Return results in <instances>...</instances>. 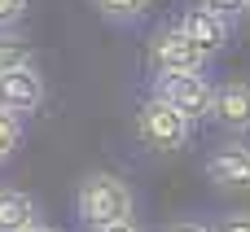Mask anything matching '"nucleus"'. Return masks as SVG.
Returning <instances> with one entry per match:
<instances>
[{"label":"nucleus","instance_id":"17","mask_svg":"<svg viewBox=\"0 0 250 232\" xmlns=\"http://www.w3.org/2000/svg\"><path fill=\"white\" fill-rule=\"evenodd\" d=\"M101 232H145L136 219H123V224H110V228H101Z\"/></svg>","mask_w":250,"mask_h":232},{"label":"nucleus","instance_id":"16","mask_svg":"<svg viewBox=\"0 0 250 232\" xmlns=\"http://www.w3.org/2000/svg\"><path fill=\"white\" fill-rule=\"evenodd\" d=\"M167 232H215L211 224H193V219H180V224H171Z\"/></svg>","mask_w":250,"mask_h":232},{"label":"nucleus","instance_id":"13","mask_svg":"<svg viewBox=\"0 0 250 232\" xmlns=\"http://www.w3.org/2000/svg\"><path fill=\"white\" fill-rule=\"evenodd\" d=\"M207 13H215V18H224L229 26L242 18V13H250V0H198Z\"/></svg>","mask_w":250,"mask_h":232},{"label":"nucleus","instance_id":"1","mask_svg":"<svg viewBox=\"0 0 250 232\" xmlns=\"http://www.w3.org/2000/svg\"><path fill=\"white\" fill-rule=\"evenodd\" d=\"M75 206H79L83 228L101 232V228H110V224L132 219V189H127V180H119L110 171H92L79 184V202Z\"/></svg>","mask_w":250,"mask_h":232},{"label":"nucleus","instance_id":"15","mask_svg":"<svg viewBox=\"0 0 250 232\" xmlns=\"http://www.w3.org/2000/svg\"><path fill=\"white\" fill-rule=\"evenodd\" d=\"M215 232H250V215H224Z\"/></svg>","mask_w":250,"mask_h":232},{"label":"nucleus","instance_id":"6","mask_svg":"<svg viewBox=\"0 0 250 232\" xmlns=\"http://www.w3.org/2000/svg\"><path fill=\"white\" fill-rule=\"evenodd\" d=\"M207 180L229 193H250V149L246 145H224L207 158Z\"/></svg>","mask_w":250,"mask_h":232},{"label":"nucleus","instance_id":"8","mask_svg":"<svg viewBox=\"0 0 250 232\" xmlns=\"http://www.w3.org/2000/svg\"><path fill=\"white\" fill-rule=\"evenodd\" d=\"M211 118H215L224 132H250V83L233 79V83L215 88V105H211Z\"/></svg>","mask_w":250,"mask_h":232},{"label":"nucleus","instance_id":"18","mask_svg":"<svg viewBox=\"0 0 250 232\" xmlns=\"http://www.w3.org/2000/svg\"><path fill=\"white\" fill-rule=\"evenodd\" d=\"M26 232H53V228H44V224H35V228H26Z\"/></svg>","mask_w":250,"mask_h":232},{"label":"nucleus","instance_id":"2","mask_svg":"<svg viewBox=\"0 0 250 232\" xmlns=\"http://www.w3.org/2000/svg\"><path fill=\"white\" fill-rule=\"evenodd\" d=\"M136 136H141V145H149L158 154H176V149L189 145V123L163 97H149L136 114Z\"/></svg>","mask_w":250,"mask_h":232},{"label":"nucleus","instance_id":"10","mask_svg":"<svg viewBox=\"0 0 250 232\" xmlns=\"http://www.w3.org/2000/svg\"><path fill=\"white\" fill-rule=\"evenodd\" d=\"M149 4H154V0H92V9H97L105 22H114V26L141 22V18L149 13Z\"/></svg>","mask_w":250,"mask_h":232},{"label":"nucleus","instance_id":"9","mask_svg":"<svg viewBox=\"0 0 250 232\" xmlns=\"http://www.w3.org/2000/svg\"><path fill=\"white\" fill-rule=\"evenodd\" d=\"M35 228V202L22 189H0V232H26Z\"/></svg>","mask_w":250,"mask_h":232},{"label":"nucleus","instance_id":"5","mask_svg":"<svg viewBox=\"0 0 250 232\" xmlns=\"http://www.w3.org/2000/svg\"><path fill=\"white\" fill-rule=\"evenodd\" d=\"M40 101H44V79L35 66H18V70L0 75V110L4 114L22 118V114L40 110Z\"/></svg>","mask_w":250,"mask_h":232},{"label":"nucleus","instance_id":"3","mask_svg":"<svg viewBox=\"0 0 250 232\" xmlns=\"http://www.w3.org/2000/svg\"><path fill=\"white\" fill-rule=\"evenodd\" d=\"M149 61H154V70H158L163 79L202 75V66H207V57L193 48V39H189L180 26H167V31L154 35V44H149Z\"/></svg>","mask_w":250,"mask_h":232},{"label":"nucleus","instance_id":"14","mask_svg":"<svg viewBox=\"0 0 250 232\" xmlns=\"http://www.w3.org/2000/svg\"><path fill=\"white\" fill-rule=\"evenodd\" d=\"M22 13H26V0H0V31L18 26V22H22Z\"/></svg>","mask_w":250,"mask_h":232},{"label":"nucleus","instance_id":"12","mask_svg":"<svg viewBox=\"0 0 250 232\" xmlns=\"http://www.w3.org/2000/svg\"><path fill=\"white\" fill-rule=\"evenodd\" d=\"M18 145H22V123H18L13 114H4V110H0V167L18 154Z\"/></svg>","mask_w":250,"mask_h":232},{"label":"nucleus","instance_id":"11","mask_svg":"<svg viewBox=\"0 0 250 232\" xmlns=\"http://www.w3.org/2000/svg\"><path fill=\"white\" fill-rule=\"evenodd\" d=\"M18 66H31V48H26V39H18L13 31H0V75L18 70Z\"/></svg>","mask_w":250,"mask_h":232},{"label":"nucleus","instance_id":"4","mask_svg":"<svg viewBox=\"0 0 250 232\" xmlns=\"http://www.w3.org/2000/svg\"><path fill=\"white\" fill-rule=\"evenodd\" d=\"M185 123H198V118H211V105H215V88L207 83V75H180V79H158V92Z\"/></svg>","mask_w":250,"mask_h":232},{"label":"nucleus","instance_id":"7","mask_svg":"<svg viewBox=\"0 0 250 232\" xmlns=\"http://www.w3.org/2000/svg\"><path fill=\"white\" fill-rule=\"evenodd\" d=\"M180 31L193 39V48H198L202 57H215V53L229 44V22H224V18H215V13H207L202 4L185 9V18H180Z\"/></svg>","mask_w":250,"mask_h":232}]
</instances>
